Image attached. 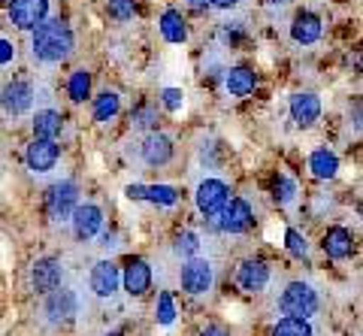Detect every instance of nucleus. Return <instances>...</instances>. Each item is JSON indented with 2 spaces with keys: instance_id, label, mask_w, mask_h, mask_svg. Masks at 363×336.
<instances>
[{
  "instance_id": "obj_1",
  "label": "nucleus",
  "mask_w": 363,
  "mask_h": 336,
  "mask_svg": "<svg viewBox=\"0 0 363 336\" xmlns=\"http://www.w3.org/2000/svg\"><path fill=\"white\" fill-rule=\"evenodd\" d=\"M30 46L33 55L45 64H61L70 58L73 52V30L64 18H49L45 16L37 28H33V37H30Z\"/></svg>"
},
{
  "instance_id": "obj_2",
  "label": "nucleus",
  "mask_w": 363,
  "mask_h": 336,
  "mask_svg": "<svg viewBox=\"0 0 363 336\" xmlns=\"http://www.w3.org/2000/svg\"><path fill=\"white\" fill-rule=\"evenodd\" d=\"M281 312L285 315H294V318H309L318 312V294L306 285V282H291L281 294Z\"/></svg>"
},
{
  "instance_id": "obj_3",
  "label": "nucleus",
  "mask_w": 363,
  "mask_h": 336,
  "mask_svg": "<svg viewBox=\"0 0 363 336\" xmlns=\"http://www.w3.org/2000/svg\"><path fill=\"white\" fill-rule=\"evenodd\" d=\"M49 16V0H9V18L21 30H33Z\"/></svg>"
},
{
  "instance_id": "obj_4",
  "label": "nucleus",
  "mask_w": 363,
  "mask_h": 336,
  "mask_svg": "<svg viewBox=\"0 0 363 336\" xmlns=\"http://www.w3.org/2000/svg\"><path fill=\"white\" fill-rule=\"evenodd\" d=\"M182 288L194 297L206 294L212 288V264L203 261V257H191V261L182 267Z\"/></svg>"
},
{
  "instance_id": "obj_5",
  "label": "nucleus",
  "mask_w": 363,
  "mask_h": 336,
  "mask_svg": "<svg viewBox=\"0 0 363 336\" xmlns=\"http://www.w3.org/2000/svg\"><path fill=\"white\" fill-rule=\"evenodd\" d=\"M227 200H230V191H227V185L221 182V179H206V182H200V188H197V209L203 212V215H209V218L218 215Z\"/></svg>"
},
{
  "instance_id": "obj_6",
  "label": "nucleus",
  "mask_w": 363,
  "mask_h": 336,
  "mask_svg": "<svg viewBox=\"0 0 363 336\" xmlns=\"http://www.w3.org/2000/svg\"><path fill=\"white\" fill-rule=\"evenodd\" d=\"M252 221H255V215H252V206L245 203V200H227L224 203V209H221V230H227V233H245L248 228H252Z\"/></svg>"
},
{
  "instance_id": "obj_7",
  "label": "nucleus",
  "mask_w": 363,
  "mask_h": 336,
  "mask_svg": "<svg viewBox=\"0 0 363 336\" xmlns=\"http://www.w3.org/2000/svg\"><path fill=\"white\" fill-rule=\"evenodd\" d=\"M33 103V88L30 82H9L4 91H0V106H4L9 116H25Z\"/></svg>"
},
{
  "instance_id": "obj_8",
  "label": "nucleus",
  "mask_w": 363,
  "mask_h": 336,
  "mask_svg": "<svg viewBox=\"0 0 363 336\" xmlns=\"http://www.w3.org/2000/svg\"><path fill=\"white\" fill-rule=\"evenodd\" d=\"M76 200H79V188L73 182H58L49 188V212L52 218H70L73 209H76Z\"/></svg>"
},
{
  "instance_id": "obj_9",
  "label": "nucleus",
  "mask_w": 363,
  "mask_h": 336,
  "mask_svg": "<svg viewBox=\"0 0 363 336\" xmlns=\"http://www.w3.org/2000/svg\"><path fill=\"white\" fill-rule=\"evenodd\" d=\"M100 228H104V212H100V206L85 203V206H76L73 209V230H76L79 240L97 237Z\"/></svg>"
},
{
  "instance_id": "obj_10",
  "label": "nucleus",
  "mask_w": 363,
  "mask_h": 336,
  "mask_svg": "<svg viewBox=\"0 0 363 336\" xmlns=\"http://www.w3.org/2000/svg\"><path fill=\"white\" fill-rule=\"evenodd\" d=\"M58 145L55 140H33L28 145V167L33 173H49L55 164H58Z\"/></svg>"
},
{
  "instance_id": "obj_11",
  "label": "nucleus",
  "mask_w": 363,
  "mask_h": 336,
  "mask_svg": "<svg viewBox=\"0 0 363 336\" xmlns=\"http://www.w3.org/2000/svg\"><path fill=\"white\" fill-rule=\"evenodd\" d=\"M30 282H33V291H40V294H52V291L61 285V264L52 261V257H43V261L33 264Z\"/></svg>"
},
{
  "instance_id": "obj_12",
  "label": "nucleus",
  "mask_w": 363,
  "mask_h": 336,
  "mask_svg": "<svg viewBox=\"0 0 363 336\" xmlns=\"http://www.w3.org/2000/svg\"><path fill=\"white\" fill-rule=\"evenodd\" d=\"M118 282H121V273L112 261H100L94 270H91V291H94L97 297H112Z\"/></svg>"
},
{
  "instance_id": "obj_13",
  "label": "nucleus",
  "mask_w": 363,
  "mask_h": 336,
  "mask_svg": "<svg viewBox=\"0 0 363 336\" xmlns=\"http://www.w3.org/2000/svg\"><path fill=\"white\" fill-rule=\"evenodd\" d=\"M291 118L297 121V128H312L321 118V100L315 94H294L291 97Z\"/></svg>"
},
{
  "instance_id": "obj_14",
  "label": "nucleus",
  "mask_w": 363,
  "mask_h": 336,
  "mask_svg": "<svg viewBox=\"0 0 363 336\" xmlns=\"http://www.w3.org/2000/svg\"><path fill=\"white\" fill-rule=\"evenodd\" d=\"M173 158V140L164 137V133H152L149 140L143 142V161L149 167H164Z\"/></svg>"
},
{
  "instance_id": "obj_15",
  "label": "nucleus",
  "mask_w": 363,
  "mask_h": 336,
  "mask_svg": "<svg viewBox=\"0 0 363 336\" xmlns=\"http://www.w3.org/2000/svg\"><path fill=\"white\" fill-rule=\"evenodd\" d=\"M321 30H324V25L315 13H300L291 25V37L297 40L300 46H312V43L321 40Z\"/></svg>"
},
{
  "instance_id": "obj_16",
  "label": "nucleus",
  "mask_w": 363,
  "mask_h": 336,
  "mask_svg": "<svg viewBox=\"0 0 363 336\" xmlns=\"http://www.w3.org/2000/svg\"><path fill=\"white\" fill-rule=\"evenodd\" d=\"M121 282H124V291H128L130 297L145 294V291H149V285H152V270H149V264H145V261H130L128 270H124V276H121Z\"/></svg>"
},
{
  "instance_id": "obj_17",
  "label": "nucleus",
  "mask_w": 363,
  "mask_h": 336,
  "mask_svg": "<svg viewBox=\"0 0 363 336\" xmlns=\"http://www.w3.org/2000/svg\"><path fill=\"white\" fill-rule=\"evenodd\" d=\"M64 121L55 109H40L33 116V140H58Z\"/></svg>"
},
{
  "instance_id": "obj_18",
  "label": "nucleus",
  "mask_w": 363,
  "mask_h": 336,
  "mask_svg": "<svg viewBox=\"0 0 363 336\" xmlns=\"http://www.w3.org/2000/svg\"><path fill=\"white\" fill-rule=\"evenodd\" d=\"M269 282V267L264 261H245L240 267V285L245 291H264Z\"/></svg>"
},
{
  "instance_id": "obj_19",
  "label": "nucleus",
  "mask_w": 363,
  "mask_h": 336,
  "mask_svg": "<svg viewBox=\"0 0 363 336\" xmlns=\"http://www.w3.org/2000/svg\"><path fill=\"white\" fill-rule=\"evenodd\" d=\"M224 85H227V91H230L233 97H245V94H252V91H255L257 76L248 70V67H233V70H227Z\"/></svg>"
},
{
  "instance_id": "obj_20",
  "label": "nucleus",
  "mask_w": 363,
  "mask_h": 336,
  "mask_svg": "<svg viewBox=\"0 0 363 336\" xmlns=\"http://www.w3.org/2000/svg\"><path fill=\"white\" fill-rule=\"evenodd\" d=\"M45 315H49L52 321H67L70 315H76V297L70 294V291H52L49 303H45Z\"/></svg>"
},
{
  "instance_id": "obj_21",
  "label": "nucleus",
  "mask_w": 363,
  "mask_h": 336,
  "mask_svg": "<svg viewBox=\"0 0 363 336\" xmlns=\"http://www.w3.org/2000/svg\"><path fill=\"white\" fill-rule=\"evenodd\" d=\"M351 249H354V240H351V233L345 228H330L324 233V252L330 257H336V261L348 257Z\"/></svg>"
},
{
  "instance_id": "obj_22",
  "label": "nucleus",
  "mask_w": 363,
  "mask_h": 336,
  "mask_svg": "<svg viewBox=\"0 0 363 336\" xmlns=\"http://www.w3.org/2000/svg\"><path fill=\"white\" fill-rule=\"evenodd\" d=\"M161 33H164L167 43H185L188 40V25H185V18H182V13L167 9V13L161 16Z\"/></svg>"
},
{
  "instance_id": "obj_23",
  "label": "nucleus",
  "mask_w": 363,
  "mask_h": 336,
  "mask_svg": "<svg viewBox=\"0 0 363 336\" xmlns=\"http://www.w3.org/2000/svg\"><path fill=\"white\" fill-rule=\"evenodd\" d=\"M309 170L315 179H333L336 170H339V158L333 152H327V149H318L312 152V158H309Z\"/></svg>"
},
{
  "instance_id": "obj_24",
  "label": "nucleus",
  "mask_w": 363,
  "mask_h": 336,
  "mask_svg": "<svg viewBox=\"0 0 363 336\" xmlns=\"http://www.w3.org/2000/svg\"><path fill=\"white\" fill-rule=\"evenodd\" d=\"M118 109H121V97L116 91H104L100 97H94V121H100V125L116 118Z\"/></svg>"
},
{
  "instance_id": "obj_25",
  "label": "nucleus",
  "mask_w": 363,
  "mask_h": 336,
  "mask_svg": "<svg viewBox=\"0 0 363 336\" xmlns=\"http://www.w3.org/2000/svg\"><path fill=\"white\" fill-rule=\"evenodd\" d=\"M67 94H70L73 103H82V100L91 94V73L88 70H76L67 82Z\"/></svg>"
},
{
  "instance_id": "obj_26",
  "label": "nucleus",
  "mask_w": 363,
  "mask_h": 336,
  "mask_svg": "<svg viewBox=\"0 0 363 336\" xmlns=\"http://www.w3.org/2000/svg\"><path fill=\"white\" fill-rule=\"evenodd\" d=\"M272 336H312V327H309V321L306 318H281L276 324V330H272Z\"/></svg>"
},
{
  "instance_id": "obj_27",
  "label": "nucleus",
  "mask_w": 363,
  "mask_h": 336,
  "mask_svg": "<svg viewBox=\"0 0 363 336\" xmlns=\"http://www.w3.org/2000/svg\"><path fill=\"white\" fill-rule=\"evenodd\" d=\"M145 200H152L155 206H176L179 191L169 185H152V188H145Z\"/></svg>"
},
{
  "instance_id": "obj_28",
  "label": "nucleus",
  "mask_w": 363,
  "mask_h": 336,
  "mask_svg": "<svg viewBox=\"0 0 363 336\" xmlns=\"http://www.w3.org/2000/svg\"><path fill=\"white\" fill-rule=\"evenodd\" d=\"M106 9H109V16L116 21H128V18L136 16V4H133V0H109Z\"/></svg>"
},
{
  "instance_id": "obj_29",
  "label": "nucleus",
  "mask_w": 363,
  "mask_h": 336,
  "mask_svg": "<svg viewBox=\"0 0 363 336\" xmlns=\"http://www.w3.org/2000/svg\"><path fill=\"white\" fill-rule=\"evenodd\" d=\"M176 321V303L169 294L157 297V324H173Z\"/></svg>"
},
{
  "instance_id": "obj_30",
  "label": "nucleus",
  "mask_w": 363,
  "mask_h": 336,
  "mask_svg": "<svg viewBox=\"0 0 363 336\" xmlns=\"http://www.w3.org/2000/svg\"><path fill=\"white\" fill-rule=\"evenodd\" d=\"M285 242H288V252L297 254V257H306V252H309V242H306V237L300 230H294V228L285 233Z\"/></svg>"
},
{
  "instance_id": "obj_31",
  "label": "nucleus",
  "mask_w": 363,
  "mask_h": 336,
  "mask_svg": "<svg viewBox=\"0 0 363 336\" xmlns=\"http://www.w3.org/2000/svg\"><path fill=\"white\" fill-rule=\"evenodd\" d=\"M294 197H297V182L288 179V176H281L279 185H276V200H279V203H291Z\"/></svg>"
},
{
  "instance_id": "obj_32",
  "label": "nucleus",
  "mask_w": 363,
  "mask_h": 336,
  "mask_svg": "<svg viewBox=\"0 0 363 336\" xmlns=\"http://www.w3.org/2000/svg\"><path fill=\"white\" fill-rule=\"evenodd\" d=\"M161 100H164V106H167L169 112H176V109H182V103H185V94H182L179 88H164Z\"/></svg>"
},
{
  "instance_id": "obj_33",
  "label": "nucleus",
  "mask_w": 363,
  "mask_h": 336,
  "mask_svg": "<svg viewBox=\"0 0 363 336\" xmlns=\"http://www.w3.org/2000/svg\"><path fill=\"white\" fill-rule=\"evenodd\" d=\"M197 249H200L197 233H182L179 242H176V252H179V254H194Z\"/></svg>"
},
{
  "instance_id": "obj_34",
  "label": "nucleus",
  "mask_w": 363,
  "mask_h": 336,
  "mask_svg": "<svg viewBox=\"0 0 363 336\" xmlns=\"http://www.w3.org/2000/svg\"><path fill=\"white\" fill-rule=\"evenodd\" d=\"M13 58H16V46L13 43H6V40H0V67L9 64Z\"/></svg>"
},
{
  "instance_id": "obj_35",
  "label": "nucleus",
  "mask_w": 363,
  "mask_h": 336,
  "mask_svg": "<svg viewBox=\"0 0 363 336\" xmlns=\"http://www.w3.org/2000/svg\"><path fill=\"white\" fill-rule=\"evenodd\" d=\"M152 121H155V112L152 109H143L140 116H136V125H140V128H152Z\"/></svg>"
},
{
  "instance_id": "obj_36",
  "label": "nucleus",
  "mask_w": 363,
  "mask_h": 336,
  "mask_svg": "<svg viewBox=\"0 0 363 336\" xmlns=\"http://www.w3.org/2000/svg\"><path fill=\"white\" fill-rule=\"evenodd\" d=\"M128 197H130V200H145V188H143V185H130V188H128Z\"/></svg>"
},
{
  "instance_id": "obj_37",
  "label": "nucleus",
  "mask_w": 363,
  "mask_h": 336,
  "mask_svg": "<svg viewBox=\"0 0 363 336\" xmlns=\"http://www.w3.org/2000/svg\"><path fill=\"white\" fill-rule=\"evenodd\" d=\"M212 6H218V9H233L236 4H240V0H209Z\"/></svg>"
},
{
  "instance_id": "obj_38",
  "label": "nucleus",
  "mask_w": 363,
  "mask_h": 336,
  "mask_svg": "<svg viewBox=\"0 0 363 336\" xmlns=\"http://www.w3.org/2000/svg\"><path fill=\"white\" fill-rule=\"evenodd\" d=\"M200 336H227V333H224L221 327H206V330H203Z\"/></svg>"
},
{
  "instance_id": "obj_39",
  "label": "nucleus",
  "mask_w": 363,
  "mask_h": 336,
  "mask_svg": "<svg viewBox=\"0 0 363 336\" xmlns=\"http://www.w3.org/2000/svg\"><path fill=\"white\" fill-rule=\"evenodd\" d=\"M188 4L194 6V9H206V6H209V0H188Z\"/></svg>"
},
{
  "instance_id": "obj_40",
  "label": "nucleus",
  "mask_w": 363,
  "mask_h": 336,
  "mask_svg": "<svg viewBox=\"0 0 363 336\" xmlns=\"http://www.w3.org/2000/svg\"><path fill=\"white\" fill-rule=\"evenodd\" d=\"M269 6H281V4H288V0H267Z\"/></svg>"
},
{
  "instance_id": "obj_41",
  "label": "nucleus",
  "mask_w": 363,
  "mask_h": 336,
  "mask_svg": "<svg viewBox=\"0 0 363 336\" xmlns=\"http://www.w3.org/2000/svg\"><path fill=\"white\" fill-rule=\"evenodd\" d=\"M106 336H121V333H106Z\"/></svg>"
}]
</instances>
